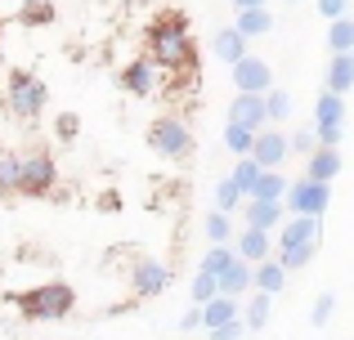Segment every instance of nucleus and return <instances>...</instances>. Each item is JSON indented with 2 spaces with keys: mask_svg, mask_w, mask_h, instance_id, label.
<instances>
[{
  "mask_svg": "<svg viewBox=\"0 0 354 340\" xmlns=\"http://www.w3.org/2000/svg\"><path fill=\"white\" fill-rule=\"evenodd\" d=\"M234 27L247 36V41H256V36L274 32V14H269V9H238V23Z\"/></svg>",
  "mask_w": 354,
  "mask_h": 340,
  "instance_id": "5701e85b",
  "label": "nucleus"
},
{
  "mask_svg": "<svg viewBox=\"0 0 354 340\" xmlns=\"http://www.w3.org/2000/svg\"><path fill=\"white\" fill-rule=\"evenodd\" d=\"M45 103H50V90H45V81L36 77V72H27V68L9 72V86H5L9 117H18V121H36V117L45 112Z\"/></svg>",
  "mask_w": 354,
  "mask_h": 340,
  "instance_id": "20e7f679",
  "label": "nucleus"
},
{
  "mask_svg": "<svg viewBox=\"0 0 354 340\" xmlns=\"http://www.w3.org/2000/svg\"><path fill=\"white\" fill-rule=\"evenodd\" d=\"M216 291H220V296H229V300H242L251 291V264L234 255V260H229V269L216 278Z\"/></svg>",
  "mask_w": 354,
  "mask_h": 340,
  "instance_id": "6ab92c4d",
  "label": "nucleus"
},
{
  "mask_svg": "<svg viewBox=\"0 0 354 340\" xmlns=\"http://www.w3.org/2000/svg\"><path fill=\"white\" fill-rule=\"evenodd\" d=\"M238 305H242V300H229V296H211L207 305H198V314H202V332L234 323V318H238Z\"/></svg>",
  "mask_w": 354,
  "mask_h": 340,
  "instance_id": "412c9836",
  "label": "nucleus"
},
{
  "mask_svg": "<svg viewBox=\"0 0 354 340\" xmlns=\"http://www.w3.org/2000/svg\"><path fill=\"white\" fill-rule=\"evenodd\" d=\"M283 219H287L283 201H247V206H242V224H247V228H260V233H274Z\"/></svg>",
  "mask_w": 354,
  "mask_h": 340,
  "instance_id": "2eb2a0df",
  "label": "nucleus"
},
{
  "mask_svg": "<svg viewBox=\"0 0 354 340\" xmlns=\"http://www.w3.org/2000/svg\"><path fill=\"white\" fill-rule=\"evenodd\" d=\"M180 332H202V314H198V305H193L189 314L180 318Z\"/></svg>",
  "mask_w": 354,
  "mask_h": 340,
  "instance_id": "ea45409f",
  "label": "nucleus"
},
{
  "mask_svg": "<svg viewBox=\"0 0 354 340\" xmlns=\"http://www.w3.org/2000/svg\"><path fill=\"white\" fill-rule=\"evenodd\" d=\"M0 197H18V152H0Z\"/></svg>",
  "mask_w": 354,
  "mask_h": 340,
  "instance_id": "7c9ffc66",
  "label": "nucleus"
},
{
  "mask_svg": "<svg viewBox=\"0 0 354 340\" xmlns=\"http://www.w3.org/2000/svg\"><path fill=\"white\" fill-rule=\"evenodd\" d=\"M59 188V166L50 152H23L18 157V197H50Z\"/></svg>",
  "mask_w": 354,
  "mask_h": 340,
  "instance_id": "423d86ee",
  "label": "nucleus"
},
{
  "mask_svg": "<svg viewBox=\"0 0 354 340\" xmlns=\"http://www.w3.org/2000/svg\"><path fill=\"white\" fill-rule=\"evenodd\" d=\"M229 121L234 126H247V130H265V94H238L229 103Z\"/></svg>",
  "mask_w": 354,
  "mask_h": 340,
  "instance_id": "4468645a",
  "label": "nucleus"
},
{
  "mask_svg": "<svg viewBox=\"0 0 354 340\" xmlns=\"http://www.w3.org/2000/svg\"><path fill=\"white\" fill-rule=\"evenodd\" d=\"M126 282H130V296L135 300H153L171 287V264L153 260V255H135L130 269H126Z\"/></svg>",
  "mask_w": 354,
  "mask_h": 340,
  "instance_id": "6e6552de",
  "label": "nucleus"
},
{
  "mask_svg": "<svg viewBox=\"0 0 354 340\" xmlns=\"http://www.w3.org/2000/svg\"><path fill=\"white\" fill-rule=\"evenodd\" d=\"M238 9H269V0H234Z\"/></svg>",
  "mask_w": 354,
  "mask_h": 340,
  "instance_id": "a19ab883",
  "label": "nucleus"
},
{
  "mask_svg": "<svg viewBox=\"0 0 354 340\" xmlns=\"http://www.w3.org/2000/svg\"><path fill=\"white\" fill-rule=\"evenodd\" d=\"M77 130H81V121H77L72 112H63L59 121H54V134H59V143H72V139H77Z\"/></svg>",
  "mask_w": 354,
  "mask_h": 340,
  "instance_id": "e433bc0d",
  "label": "nucleus"
},
{
  "mask_svg": "<svg viewBox=\"0 0 354 340\" xmlns=\"http://www.w3.org/2000/svg\"><path fill=\"white\" fill-rule=\"evenodd\" d=\"M238 206H242V192L234 188V183H229V174H225V179L216 183V210H225V215H234Z\"/></svg>",
  "mask_w": 354,
  "mask_h": 340,
  "instance_id": "473e14b6",
  "label": "nucleus"
},
{
  "mask_svg": "<svg viewBox=\"0 0 354 340\" xmlns=\"http://www.w3.org/2000/svg\"><path fill=\"white\" fill-rule=\"evenodd\" d=\"M148 148L166 161H189L193 157V130L180 117H157V121L148 126Z\"/></svg>",
  "mask_w": 354,
  "mask_h": 340,
  "instance_id": "39448f33",
  "label": "nucleus"
},
{
  "mask_svg": "<svg viewBox=\"0 0 354 340\" xmlns=\"http://www.w3.org/2000/svg\"><path fill=\"white\" fill-rule=\"evenodd\" d=\"M323 242V215H287L274 228V260L283 264V273H296L319 255Z\"/></svg>",
  "mask_w": 354,
  "mask_h": 340,
  "instance_id": "f03ea898",
  "label": "nucleus"
},
{
  "mask_svg": "<svg viewBox=\"0 0 354 340\" xmlns=\"http://www.w3.org/2000/svg\"><path fill=\"white\" fill-rule=\"evenodd\" d=\"M269 314H274V296H265V291H247V305H238V318L247 332H265Z\"/></svg>",
  "mask_w": 354,
  "mask_h": 340,
  "instance_id": "a211bd4d",
  "label": "nucleus"
},
{
  "mask_svg": "<svg viewBox=\"0 0 354 340\" xmlns=\"http://www.w3.org/2000/svg\"><path fill=\"white\" fill-rule=\"evenodd\" d=\"M211 54H216L220 63H229V68H234L242 54H251V41L238 32V27H220V32L211 36Z\"/></svg>",
  "mask_w": 354,
  "mask_h": 340,
  "instance_id": "f3484780",
  "label": "nucleus"
},
{
  "mask_svg": "<svg viewBox=\"0 0 354 340\" xmlns=\"http://www.w3.org/2000/svg\"><path fill=\"white\" fill-rule=\"evenodd\" d=\"M341 139H346V99L323 90V94L314 99V143L341 148Z\"/></svg>",
  "mask_w": 354,
  "mask_h": 340,
  "instance_id": "0eeeda50",
  "label": "nucleus"
},
{
  "mask_svg": "<svg viewBox=\"0 0 354 340\" xmlns=\"http://www.w3.org/2000/svg\"><path fill=\"white\" fill-rule=\"evenodd\" d=\"M247 336V327H242V318H234V323H225V327H211L207 340H242Z\"/></svg>",
  "mask_w": 354,
  "mask_h": 340,
  "instance_id": "4c0bfd02",
  "label": "nucleus"
},
{
  "mask_svg": "<svg viewBox=\"0 0 354 340\" xmlns=\"http://www.w3.org/2000/svg\"><path fill=\"white\" fill-rule=\"evenodd\" d=\"M283 192H287L283 170H260V179H256V188H251L247 201H283Z\"/></svg>",
  "mask_w": 354,
  "mask_h": 340,
  "instance_id": "b1692460",
  "label": "nucleus"
},
{
  "mask_svg": "<svg viewBox=\"0 0 354 340\" xmlns=\"http://www.w3.org/2000/svg\"><path fill=\"white\" fill-rule=\"evenodd\" d=\"M328 50L332 54H354V18L341 14L328 23Z\"/></svg>",
  "mask_w": 354,
  "mask_h": 340,
  "instance_id": "393cba45",
  "label": "nucleus"
},
{
  "mask_svg": "<svg viewBox=\"0 0 354 340\" xmlns=\"http://www.w3.org/2000/svg\"><path fill=\"white\" fill-rule=\"evenodd\" d=\"M144 45H148V59L166 72V77H198V41H193V27H189V14L184 9H162V14L148 23L144 32Z\"/></svg>",
  "mask_w": 354,
  "mask_h": 340,
  "instance_id": "f257e3e1",
  "label": "nucleus"
},
{
  "mask_svg": "<svg viewBox=\"0 0 354 340\" xmlns=\"http://www.w3.org/2000/svg\"><path fill=\"white\" fill-rule=\"evenodd\" d=\"M229 260H234V246H229V242H211V246H207V255H202V273L220 278V273L229 269Z\"/></svg>",
  "mask_w": 354,
  "mask_h": 340,
  "instance_id": "bb28decb",
  "label": "nucleus"
},
{
  "mask_svg": "<svg viewBox=\"0 0 354 340\" xmlns=\"http://www.w3.org/2000/svg\"><path fill=\"white\" fill-rule=\"evenodd\" d=\"M251 139H256V130H247V126H234V121H225V148L234 152V157H247V152H251Z\"/></svg>",
  "mask_w": 354,
  "mask_h": 340,
  "instance_id": "c756f323",
  "label": "nucleus"
},
{
  "mask_svg": "<svg viewBox=\"0 0 354 340\" xmlns=\"http://www.w3.org/2000/svg\"><path fill=\"white\" fill-rule=\"evenodd\" d=\"M18 18H23L27 27H50L54 23V0H23Z\"/></svg>",
  "mask_w": 354,
  "mask_h": 340,
  "instance_id": "cd10ccee",
  "label": "nucleus"
},
{
  "mask_svg": "<svg viewBox=\"0 0 354 340\" xmlns=\"http://www.w3.org/2000/svg\"><path fill=\"white\" fill-rule=\"evenodd\" d=\"M337 174H341V148H323V143H314V152L305 157V179L332 183Z\"/></svg>",
  "mask_w": 354,
  "mask_h": 340,
  "instance_id": "dca6fc26",
  "label": "nucleus"
},
{
  "mask_svg": "<svg viewBox=\"0 0 354 340\" xmlns=\"http://www.w3.org/2000/svg\"><path fill=\"white\" fill-rule=\"evenodd\" d=\"M229 72H234L238 94H265V90H274V68L265 59H256V54H242Z\"/></svg>",
  "mask_w": 354,
  "mask_h": 340,
  "instance_id": "f8f14e48",
  "label": "nucleus"
},
{
  "mask_svg": "<svg viewBox=\"0 0 354 340\" xmlns=\"http://www.w3.org/2000/svg\"><path fill=\"white\" fill-rule=\"evenodd\" d=\"M256 179H260V166L251 157H238V166L229 170V183L242 192V197H251V188H256Z\"/></svg>",
  "mask_w": 354,
  "mask_h": 340,
  "instance_id": "c85d7f7f",
  "label": "nucleus"
},
{
  "mask_svg": "<svg viewBox=\"0 0 354 340\" xmlns=\"http://www.w3.org/2000/svg\"><path fill=\"white\" fill-rule=\"evenodd\" d=\"M332 309H337V296H332V291H323V296L314 300V309H310V323L314 327H328L332 323Z\"/></svg>",
  "mask_w": 354,
  "mask_h": 340,
  "instance_id": "72a5a7b5",
  "label": "nucleus"
},
{
  "mask_svg": "<svg viewBox=\"0 0 354 340\" xmlns=\"http://www.w3.org/2000/svg\"><path fill=\"white\" fill-rule=\"evenodd\" d=\"M328 90L341 99L354 90V54H332L328 59Z\"/></svg>",
  "mask_w": 354,
  "mask_h": 340,
  "instance_id": "4be33fe9",
  "label": "nucleus"
},
{
  "mask_svg": "<svg viewBox=\"0 0 354 340\" xmlns=\"http://www.w3.org/2000/svg\"><path fill=\"white\" fill-rule=\"evenodd\" d=\"M229 246H234L238 260L260 264V260H269V255H274V233H260V228H247V224H242L238 242H229Z\"/></svg>",
  "mask_w": 354,
  "mask_h": 340,
  "instance_id": "ddd939ff",
  "label": "nucleus"
},
{
  "mask_svg": "<svg viewBox=\"0 0 354 340\" xmlns=\"http://www.w3.org/2000/svg\"><path fill=\"white\" fill-rule=\"evenodd\" d=\"M287 117H292V94L287 90H265V121L283 126Z\"/></svg>",
  "mask_w": 354,
  "mask_h": 340,
  "instance_id": "a878e982",
  "label": "nucleus"
},
{
  "mask_svg": "<svg viewBox=\"0 0 354 340\" xmlns=\"http://www.w3.org/2000/svg\"><path fill=\"white\" fill-rule=\"evenodd\" d=\"M287 287V273H283V264L269 255V260H260V264H251V291H265V296H278V291Z\"/></svg>",
  "mask_w": 354,
  "mask_h": 340,
  "instance_id": "aec40b11",
  "label": "nucleus"
},
{
  "mask_svg": "<svg viewBox=\"0 0 354 340\" xmlns=\"http://www.w3.org/2000/svg\"><path fill=\"white\" fill-rule=\"evenodd\" d=\"M247 157L256 161L260 170H283V161L292 157V152H287L283 126H265V130H256V139H251V152H247Z\"/></svg>",
  "mask_w": 354,
  "mask_h": 340,
  "instance_id": "9b49d317",
  "label": "nucleus"
},
{
  "mask_svg": "<svg viewBox=\"0 0 354 340\" xmlns=\"http://www.w3.org/2000/svg\"><path fill=\"white\" fill-rule=\"evenodd\" d=\"M9 305H14L27 323H59V318H68L72 309H77V291L54 278V282H36V287H27V291H14Z\"/></svg>",
  "mask_w": 354,
  "mask_h": 340,
  "instance_id": "7ed1b4c3",
  "label": "nucleus"
},
{
  "mask_svg": "<svg viewBox=\"0 0 354 340\" xmlns=\"http://www.w3.org/2000/svg\"><path fill=\"white\" fill-rule=\"evenodd\" d=\"M332 206V183H319V179H287V192H283V210L287 215H323Z\"/></svg>",
  "mask_w": 354,
  "mask_h": 340,
  "instance_id": "1a4fd4ad",
  "label": "nucleus"
},
{
  "mask_svg": "<svg viewBox=\"0 0 354 340\" xmlns=\"http://www.w3.org/2000/svg\"><path fill=\"white\" fill-rule=\"evenodd\" d=\"M287 152H301V157H310V152H314V126H301V130L287 134Z\"/></svg>",
  "mask_w": 354,
  "mask_h": 340,
  "instance_id": "f704fd0d",
  "label": "nucleus"
},
{
  "mask_svg": "<svg viewBox=\"0 0 354 340\" xmlns=\"http://www.w3.org/2000/svg\"><path fill=\"white\" fill-rule=\"evenodd\" d=\"M202 228H207L211 242H234V219H229L225 210H211V215L202 219Z\"/></svg>",
  "mask_w": 354,
  "mask_h": 340,
  "instance_id": "2f4dec72",
  "label": "nucleus"
},
{
  "mask_svg": "<svg viewBox=\"0 0 354 340\" xmlns=\"http://www.w3.org/2000/svg\"><path fill=\"white\" fill-rule=\"evenodd\" d=\"M121 90L135 99H153L157 90H162V68H157L148 54H135V59L121 68Z\"/></svg>",
  "mask_w": 354,
  "mask_h": 340,
  "instance_id": "9d476101",
  "label": "nucleus"
},
{
  "mask_svg": "<svg viewBox=\"0 0 354 340\" xmlns=\"http://www.w3.org/2000/svg\"><path fill=\"white\" fill-rule=\"evenodd\" d=\"M211 296H220V291H216V278L198 269V278H193V305H207Z\"/></svg>",
  "mask_w": 354,
  "mask_h": 340,
  "instance_id": "c9c22d12",
  "label": "nucleus"
},
{
  "mask_svg": "<svg viewBox=\"0 0 354 340\" xmlns=\"http://www.w3.org/2000/svg\"><path fill=\"white\" fill-rule=\"evenodd\" d=\"M346 9H350V0H319V14L328 18V23H332V18H341Z\"/></svg>",
  "mask_w": 354,
  "mask_h": 340,
  "instance_id": "58836bf2",
  "label": "nucleus"
},
{
  "mask_svg": "<svg viewBox=\"0 0 354 340\" xmlns=\"http://www.w3.org/2000/svg\"><path fill=\"white\" fill-rule=\"evenodd\" d=\"M283 5H296V0H283Z\"/></svg>",
  "mask_w": 354,
  "mask_h": 340,
  "instance_id": "79ce46f5",
  "label": "nucleus"
}]
</instances>
